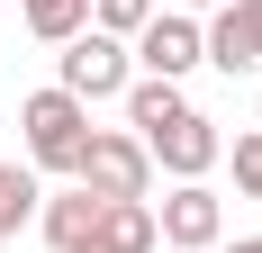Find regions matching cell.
<instances>
[{
    "instance_id": "1",
    "label": "cell",
    "mask_w": 262,
    "mask_h": 253,
    "mask_svg": "<svg viewBox=\"0 0 262 253\" xmlns=\"http://www.w3.org/2000/svg\"><path fill=\"white\" fill-rule=\"evenodd\" d=\"M18 145H27V163H36V172H63V181H73L81 145H91V100H73L63 81L27 91V100H18Z\"/></svg>"
},
{
    "instance_id": "2",
    "label": "cell",
    "mask_w": 262,
    "mask_h": 253,
    "mask_svg": "<svg viewBox=\"0 0 262 253\" xmlns=\"http://www.w3.org/2000/svg\"><path fill=\"white\" fill-rule=\"evenodd\" d=\"M73 181H81V190H100V199H154V154H145L136 126H91Z\"/></svg>"
},
{
    "instance_id": "3",
    "label": "cell",
    "mask_w": 262,
    "mask_h": 253,
    "mask_svg": "<svg viewBox=\"0 0 262 253\" xmlns=\"http://www.w3.org/2000/svg\"><path fill=\"white\" fill-rule=\"evenodd\" d=\"M54 81L73 91V100H127V81H136V54L127 36H108V27H81V36H63V54H54Z\"/></svg>"
},
{
    "instance_id": "4",
    "label": "cell",
    "mask_w": 262,
    "mask_h": 253,
    "mask_svg": "<svg viewBox=\"0 0 262 253\" xmlns=\"http://www.w3.org/2000/svg\"><path fill=\"white\" fill-rule=\"evenodd\" d=\"M154 226H163L172 253H217V244H226V199H217L208 181H172L163 208H154Z\"/></svg>"
},
{
    "instance_id": "5",
    "label": "cell",
    "mask_w": 262,
    "mask_h": 253,
    "mask_svg": "<svg viewBox=\"0 0 262 253\" xmlns=\"http://www.w3.org/2000/svg\"><path fill=\"white\" fill-rule=\"evenodd\" d=\"M136 73H163V81H181V73H199L208 64V36H199V18L190 9H154V18L136 27Z\"/></svg>"
},
{
    "instance_id": "6",
    "label": "cell",
    "mask_w": 262,
    "mask_h": 253,
    "mask_svg": "<svg viewBox=\"0 0 262 253\" xmlns=\"http://www.w3.org/2000/svg\"><path fill=\"white\" fill-rule=\"evenodd\" d=\"M145 154H154V172H172V181H208L217 163H226V136H217V118L181 109L172 126H154V136H145Z\"/></svg>"
},
{
    "instance_id": "7",
    "label": "cell",
    "mask_w": 262,
    "mask_h": 253,
    "mask_svg": "<svg viewBox=\"0 0 262 253\" xmlns=\"http://www.w3.org/2000/svg\"><path fill=\"white\" fill-rule=\"evenodd\" d=\"M199 36H208V64L226 81H235V73H262V0H217L208 18H199Z\"/></svg>"
},
{
    "instance_id": "8",
    "label": "cell",
    "mask_w": 262,
    "mask_h": 253,
    "mask_svg": "<svg viewBox=\"0 0 262 253\" xmlns=\"http://www.w3.org/2000/svg\"><path fill=\"white\" fill-rule=\"evenodd\" d=\"M100 190H81V181H73V190H46V208H36V235H46V244L54 253H81V244H91V235H100Z\"/></svg>"
},
{
    "instance_id": "9",
    "label": "cell",
    "mask_w": 262,
    "mask_h": 253,
    "mask_svg": "<svg viewBox=\"0 0 262 253\" xmlns=\"http://www.w3.org/2000/svg\"><path fill=\"white\" fill-rule=\"evenodd\" d=\"M81 253H163L154 199H108V208H100V235H91Z\"/></svg>"
},
{
    "instance_id": "10",
    "label": "cell",
    "mask_w": 262,
    "mask_h": 253,
    "mask_svg": "<svg viewBox=\"0 0 262 253\" xmlns=\"http://www.w3.org/2000/svg\"><path fill=\"white\" fill-rule=\"evenodd\" d=\"M181 81H163V73H136L127 81V126H136V136H154V126H172V118H181Z\"/></svg>"
},
{
    "instance_id": "11",
    "label": "cell",
    "mask_w": 262,
    "mask_h": 253,
    "mask_svg": "<svg viewBox=\"0 0 262 253\" xmlns=\"http://www.w3.org/2000/svg\"><path fill=\"white\" fill-rule=\"evenodd\" d=\"M36 208H46V181H36V163H0V244L18 226H36Z\"/></svg>"
},
{
    "instance_id": "12",
    "label": "cell",
    "mask_w": 262,
    "mask_h": 253,
    "mask_svg": "<svg viewBox=\"0 0 262 253\" xmlns=\"http://www.w3.org/2000/svg\"><path fill=\"white\" fill-rule=\"evenodd\" d=\"M18 27H27V36H46V46H63V36L91 27V0H18Z\"/></svg>"
},
{
    "instance_id": "13",
    "label": "cell",
    "mask_w": 262,
    "mask_h": 253,
    "mask_svg": "<svg viewBox=\"0 0 262 253\" xmlns=\"http://www.w3.org/2000/svg\"><path fill=\"white\" fill-rule=\"evenodd\" d=\"M154 18V0H91V27H108V36H127L136 46V27Z\"/></svg>"
},
{
    "instance_id": "14",
    "label": "cell",
    "mask_w": 262,
    "mask_h": 253,
    "mask_svg": "<svg viewBox=\"0 0 262 253\" xmlns=\"http://www.w3.org/2000/svg\"><path fill=\"white\" fill-rule=\"evenodd\" d=\"M235 190H244V199H262V126H253V136H235Z\"/></svg>"
},
{
    "instance_id": "15",
    "label": "cell",
    "mask_w": 262,
    "mask_h": 253,
    "mask_svg": "<svg viewBox=\"0 0 262 253\" xmlns=\"http://www.w3.org/2000/svg\"><path fill=\"white\" fill-rule=\"evenodd\" d=\"M217 253H262V235H226V244H217Z\"/></svg>"
},
{
    "instance_id": "16",
    "label": "cell",
    "mask_w": 262,
    "mask_h": 253,
    "mask_svg": "<svg viewBox=\"0 0 262 253\" xmlns=\"http://www.w3.org/2000/svg\"><path fill=\"white\" fill-rule=\"evenodd\" d=\"M172 9H190V18H199V9H217V0H172Z\"/></svg>"
},
{
    "instance_id": "17",
    "label": "cell",
    "mask_w": 262,
    "mask_h": 253,
    "mask_svg": "<svg viewBox=\"0 0 262 253\" xmlns=\"http://www.w3.org/2000/svg\"><path fill=\"white\" fill-rule=\"evenodd\" d=\"M163 253H172V244H163Z\"/></svg>"
},
{
    "instance_id": "18",
    "label": "cell",
    "mask_w": 262,
    "mask_h": 253,
    "mask_svg": "<svg viewBox=\"0 0 262 253\" xmlns=\"http://www.w3.org/2000/svg\"><path fill=\"white\" fill-rule=\"evenodd\" d=\"M0 253H9V244H0Z\"/></svg>"
},
{
    "instance_id": "19",
    "label": "cell",
    "mask_w": 262,
    "mask_h": 253,
    "mask_svg": "<svg viewBox=\"0 0 262 253\" xmlns=\"http://www.w3.org/2000/svg\"><path fill=\"white\" fill-rule=\"evenodd\" d=\"M253 109H262V100H253Z\"/></svg>"
}]
</instances>
